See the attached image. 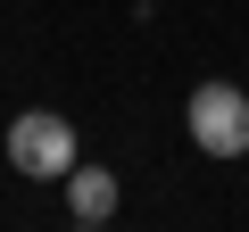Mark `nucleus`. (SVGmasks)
Masks as SVG:
<instances>
[{
  "instance_id": "nucleus-1",
  "label": "nucleus",
  "mask_w": 249,
  "mask_h": 232,
  "mask_svg": "<svg viewBox=\"0 0 249 232\" xmlns=\"http://www.w3.org/2000/svg\"><path fill=\"white\" fill-rule=\"evenodd\" d=\"M9 166L25 182H67L75 174V125L58 108H25L17 125H9Z\"/></svg>"
},
{
  "instance_id": "nucleus-2",
  "label": "nucleus",
  "mask_w": 249,
  "mask_h": 232,
  "mask_svg": "<svg viewBox=\"0 0 249 232\" xmlns=\"http://www.w3.org/2000/svg\"><path fill=\"white\" fill-rule=\"evenodd\" d=\"M183 125H191V141L208 149V158H241L249 149V91L241 83H191V108H183Z\"/></svg>"
},
{
  "instance_id": "nucleus-3",
  "label": "nucleus",
  "mask_w": 249,
  "mask_h": 232,
  "mask_svg": "<svg viewBox=\"0 0 249 232\" xmlns=\"http://www.w3.org/2000/svg\"><path fill=\"white\" fill-rule=\"evenodd\" d=\"M67 215H75V224H108V215H116V174L75 158V174H67Z\"/></svg>"
},
{
  "instance_id": "nucleus-4",
  "label": "nucleus",
  "mask_w": 249,
  "mask_h": 232,
  "mask_svg": "<svg viewBox=\"0 0 249 232\" xmlns=\"http://www.w3.org/2000/svg\"><path fill=\"white\" fill-rule=\"evenodd\" d=\"M75 232H108V224H75Z\"/></svg>"
}]
</instances>
